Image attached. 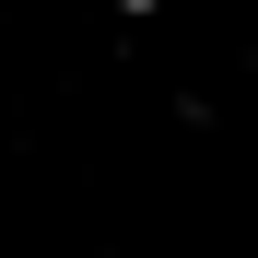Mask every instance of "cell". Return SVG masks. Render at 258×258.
I'll return each instance as SVG.
<instances>
[{
  "label": "cell",
  "mask_w": 258,
  "mask_h": 258,
  "mask_svg": "<svg viewBox=\"0 0 258 258\" xmlns=\"http://www.w3.org/2000/svg\"><path fill=\"white\" fill-rule=\"evenodd\" d=\"M117 12H164V0H117Z\"/></svg>",
  "instance_id": "6da1fadb"
}]
</instances>
